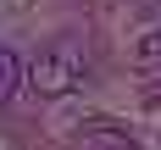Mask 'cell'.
<instances>
[{"label":"cell","mask_w":161,"mask_h":150,"mask_svg":"<svg viewBox=\"0 0 161 150\" xmlns=\"http://www.w3.org/2000/svg\"><path fill=\"white\" fill-rule=\"evenodd\" d=\"M83 72H89V50H83V39L61 33V39H50V45L33 56V67H28V83H33V95L61 100V95H72V89L83 83Z\"/></svg>","instance_id":"cell-1"},{"label":"cell","mask_w":161,"mask_h":150,"mask_svg":"<svg viewBox=\"0 0 161 150\" xmlns=\"http://www.w3.org/2000/svg\"><path fill=\"white\" fill-rule=\"evenodd\" d=\"M17 83H22V61H17V50L0 45V106L17 95Z\"/></svg>","instance_id":"cell-2"},{"label":"cell","mask_w":161,"mask_h":150,"mask_svg":"<svg viewBox=\"0 0 161 150\" xmlns=\"http://www.w3.org/2000/svg\"><path fill=\"white\" fill-rule=\"evenodd\" d=\"M83 150H139L128 139V133H111V128H95V133H83Z\"/></svg>","instance_id":"cell-3"},{"label":"cell","mask_w":161,"mask_h":150,"mask_svg":"<svg viewBox=\"0 0 161 150\" xmlns=\"http://www.w3.org/2000/svg\"><path fill=\"white\" fill-rule=\"evenodd\" d=\"M139 61H161V28H150L139 39Z\"/></svg>","instance_id":"cell-4"}]
</instances>
